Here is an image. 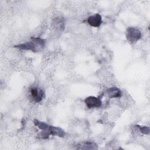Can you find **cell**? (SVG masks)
I'll return each instance as SVG.
<instances>
[{"mask_svg":"<svg viewBox=\"0 0 150 150\" xmlns=\"http://www.w3.org/2000/svg\"><path fill=\"white\" fill-rule=\"evenodd\" d=\"M139 129V131L145 135H148L149 134V128L147 126H140V125H136Z\"/></svg>","mask_w":150,"mask_h":150,"instance_id":"cell-11","label":"cell"},{"mask_svg":"<svg viewBox=\"0 0 150 150\" xmlns=\"http://www.w3.org/2000/svg\"><path fill=\"white\" fill-rule=\"evenodd\" d=\"M84 103L88 108H98L102 105L101 100L94 96H88L84 100Z\"/></svg>","mask_w":150,"mask_h":150,"instance_id":"cell-3","label":"cell"},{"mask_svg":"<svg viewBox=\"0 0 150 150\" xmlns=\"http://www.w3.org/2000/svg\"><path fill=\"white\" fill-rule=\"evenodd\" d=\"M48 129L49 130L52 135L57 136L59 137H63L66 135L64 131L61 128L49 125Z\"/></svg>","mask_w":150,"mask_h":150,"instance_id":"cell-8","label":"cell"},{"mask_svg":"<svg viewBox=\"0 0 150 150\" xmlns=\"http://www.w3.org/2000/svg\"><path fill=\"white\" fill-rule=\"evenodd\" d=\"M53 28L57 31H62L64 28V21L63 18L56 17L53 20Z\"/></svg>","mask_w":150,"mask_h":150,"instance_id":"cell-6","label":"cell"},{"mask_svg":"<svg viewBox=\"0 0 150 150\" xmlns=\"http://www.w3.org/2000/svg\"><path fill=\"white\" fill-rule=\"evenodd\" d=\"M107 95L110 98H119L122 95V92L117 87H110L106 91Z\"/></svg>","mask_w":150,"mask_h":150,"instance_id":"cell-7","label":"cell"},{"mask_svg":"<svg viewBox=\"0 0 150 150\" xmlns=\"http://www.w3.org/2000/svg\"><path fill=\"white\" fill-rule=\"evenodd\" d=\"M33 123L34 124L37 126L39 129H42V130H46V129H48L49 127V125H47V124L43 122H42V121H40L36 119L34 120L33 121Z\"/></svg>","mask_w":150,"mask_h":150,"instance_id":"cell-10","label":"cell"},{"mask_svg":"<svg viewBox=\"0 0 150 150\" xmlns=\"http://www.w3.org/2000/svg\"><path fill=\"white\" fill-rule=\"evenodd\" d=\"M50 135H51V134H50L49 129L42 130V131L40 134V136L43 139H47L49 137Z\"/></svg>","mask_w":150,"mask_h":150,"instance_id":"cell-12","label":"cell"},{"mask_svg":"<svg viewBox=\"0 0 150 150\" xmlns=\"http://www.w3.org/2000/svg\"><path fill=\"white\" fill-rule=\"evenodd\" d=\"M30 92L31 97L35 102L39 103L42 100L44 93L42 89L37 87H34L30 89Z\"/></svg>","mask_w":150,"mask_h":150,"instance_id":"cell-4","label":"cell"},{"mask_svg":"<svg viewBox=\"0 0 150 150\" xmlns=\"http://www.w3.org/2000/svg\"><path fill=\"white\" fill-rule=\"evenodd\" d=\"M79 148L77 149H97V146L94 142H85L82 144H80Z\"/></svg>","mask_w":150,"mask_h":150,"instance_id":"cell-9","label":"cell"},{"mask_svg":"<svg viewBox=\"0 0 150 150\" xmlns=\"http://www.w3.org/2000/svg\"><path fill=\"white\" fill-rule=\"evenodd\" d=\"M87 22L93 27H99L102 23L101 16L98 13L93 15L88 18Z\"/></svg>","mask_w":150,"mask_h":150,"instance_id":"cell-5","label":"cell"},{"mask_svg":"<svg viewBox=\"0 0 150 150\" xmlns=\"http://www.w3.org/2000/svg\"><path fill=\"white\" fill-rule=\"evenodd\" d=\"M142 37L141 32L137 28L129 27L126 30V39L131 44L136 43Z\"/></svg>","mask_w":150,"mask_h":150,"instance_id":"cell-2","label":"cell"},{"mask_svg":"<svg viewBox=\"0 0 150 150\" xmlns=\"http://www.w3.org/2000/svg\"><path fill=\"white\" fill-rule=\"evenodd\" d=\"M45 46L44 39L40 38H31V40L15 46V47L26 50H31L33 52H39L42 51Z\"/></svg>","mask_w":150,"mask_h":150,"instance_id":"cell-1","label":"cell"}]
</instances>
